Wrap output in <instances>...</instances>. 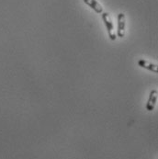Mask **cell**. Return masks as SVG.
Here are the masks:
<instances>
[{"label":"cell","instance_id":"obj_1","mask_svg":"<svg viewBox=\"0 0 158 159\" xmlns=\"http://www.w3.org/2000/svg\"><path fill=\"white\" fill-rule=\"evenodd\" d=\"M102 20L104 21V24L107 28V30H108V33H109V37L111 41H115L116 38H117V35L115 34V31H114V25H113L112 20L111 19V16L109 15V13L107 12H104L102 13Z\"/></svg>","mask_w":158,"mask_h":159},{"label":"cell","instance_id":"obj_4","mask_svg":"<svg viewBox=\"0 0 158 159\" xmlns=\"http://www.w3.org/2000/svg\"><path fill=\"white\" fill-rule=\"evenodd\" d=\"M138 66L140 67H142V68L147 69V70H150L152 71L153 73H157L158 69L157 66L156 64H152V63H149L147 62L146 60H143V59H139L138 62H137Z\"/></svg>","mask_w":158,"mask_h":159},{"label":"cell","instance_id":"obj_3","mask_svg":"<svg viewBox=\"0 0 158 159\" xmlns=\"http://www.w3.org/2000/svg\"><path fill=\"white\" fill-rule=\"evenodd\" d=\"M156 101H157V91L154 89V90L150 92L148 100L146 102V110L148 111H154V109L156 107Z\"/></svg>","mask_w":158,"mask_h":159},{"label":"cell","instance_id":"obj_2","mask_svg":"<svg viewBox=\"0 0 158 159\" xmlns=\"http://www.w3.org/2000/svg\"><path fill=\"white\" fill-rule=\"evenodd\" d=\"M125 15L123 13L118 14V29H117V36L119 38H123L125 34Z\"/></svg>","mask_w":158,"mask_h":159},{"label":"cell","instance_id":"obj_5","mask_svg":"<svg viewBox=\"0 0 158 159\" xmlns=\"http://www.w3.org/2000/svg\"><path fill=\"white\" fill-rule=\"evenodd\" d=\"M84 2L88 6H89L95 12H97V13H102L103 12V7H101V5L97 0H84Z\"/></svg>","mask_w":158,"mask_h":159}]
</instances>
